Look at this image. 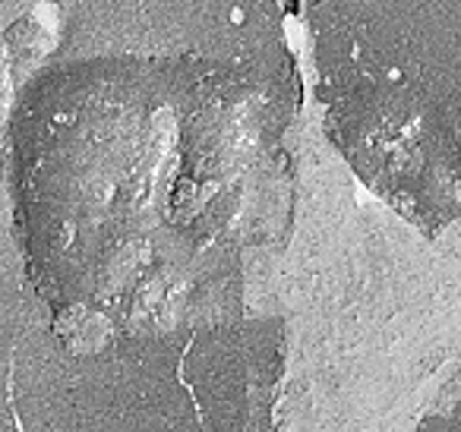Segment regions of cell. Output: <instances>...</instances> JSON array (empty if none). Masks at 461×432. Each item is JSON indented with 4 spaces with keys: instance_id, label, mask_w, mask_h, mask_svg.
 <instances>
[]
</instances>
